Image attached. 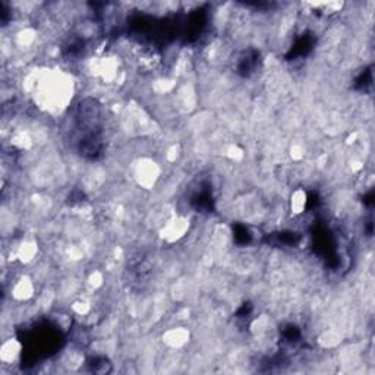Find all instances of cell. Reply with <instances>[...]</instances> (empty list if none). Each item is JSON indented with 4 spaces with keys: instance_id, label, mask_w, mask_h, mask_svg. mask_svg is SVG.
Listing matches in <instances>:
<instances>
[{
    "instance_id": "cell-1",
    "label": "cell",
    "mask_w": 375,
    "mask_h": 375,
    "mask_svg": "<svg viewBox=\"0 0 375 375\" xmlns=\"http://www.w3.org/2000/svg\"><path fill=\"white\" fill-rule=\"evenodd\" d=\"M18 353H19V344L17 341L11 339L9 341L3 343L2 352H0V356H2L3 362H12L18 356Z\"/></svg>"
},
{
    "instance_id": "cell-2",
    "label": "cell",
    "mask_w": 375,
    "mask_h": 375,
    "mask_svg": "<svg viewBox=\"0 0 375 375\" xmlns=\"http://www.w3.org/2000/svg\"><path fill=\"white\" fill-rule=\"evenodd\" d=\"M14 295L18 299H27L33 295V283L30 278H21L17 283L15 289H14Z\"/></svg>"
},
{
    "instance_id": "cell-3",
    "label": "cell",
    "mask_w": 375,
    "mask_h": 375,
    "mask_svg": "<svg viewBox=\"0 0 375 375\" xmlns=\"http://www.w3.org/2000/svg\"><path fill=\"white\" fill-rule=\"evenodd\" d=\"M305 198H307V197H305L301 191L296 192V194L293 195V198H292V210H295V213H301V211H302L304 205L307 203Z\"/></svg>"
}]
</instances>
